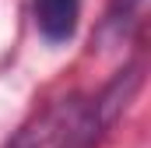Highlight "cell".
Returning a JSON list of instances; mask_svg holds the SVG:
<instances>
[{"mask_svg":"<svg viewBox=\"0 0 151 148\" xmlns=\"http://www.w3.org/2000/svg\"><path fill=\"white\" fill-rule=\"evenodd\" d=\"M32 11H35V28L46 42L60 46L74 39L81 21V0H35Z\"/></svg>","mask_w":151,"mask_h":148,"instance_id":"cell-3","label":"cell"},{"mask_svg":"<svg viewBox=\"0 0 151 148\" xmlns=\"http://www.w3.org/2000/svg\"><path fill=\"white\" fill-rule=\"evenodd\" d=\"M77 106H81L77 95L56 99L53 106H46V110L39 113L35 120H28V123L14 134V141L7 148H60L63 138H67V131H70V120H74Z\"/></svg>","mask_w":151,"mask_h":148,"instance_id":"cell-2","label":"cell"},{"mask_svg":"<svg viewBox=\"0 0 151 148\" xmlns=\"http://www.w3.org/2000/svg\"><path fill=\"white\" fill-rule=\"evenodd\" d=\"M137 4H141V0H113V7H109V21H123V18H130V14L137 11Z\"/></svg>","mask_w":151,"mask_h":148,"instance_id":"cell-4","label":"cell"},{"mask_svg":"<svg viewBox=\"0 0 151 148\" xmlns=\"http://www.w3.org/2000/svg\"><path fill=\"white\" fill-rule=\"evenodd\" d=\"M137 88H141V64H130L127 71L116 74L91 102L77 106L74 120H70V131H67V138H63L60 148H95L106 138V131L119 120V113L130 106Z\"/></svg>","mask_w":151,"mask_h":148,"instance_id":"cell-1","label":"cell"}]
</instances>
